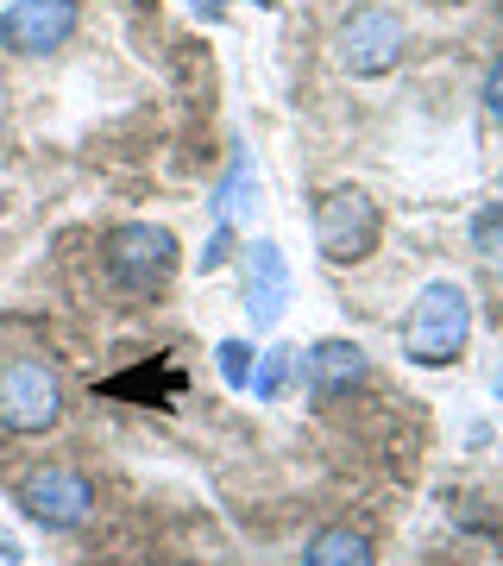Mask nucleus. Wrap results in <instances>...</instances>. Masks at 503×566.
Here are the masks:
<instances>
[{
  "mask_svg": "<svg viewBox=\"0 0 503 566\" xmlns=\"http://www.w3.org/2000/svg\"><path fill=\"white\" fill-rule=\"evenodd\" d=\"M308 566H371V547H365V535H353V528H327V535H315V547H308Z\"/></svg>",
  "mask_w": 503,
  "mask_h": 566,
  "instance_id": "1a4fd4ad",
  "label": "nucleus"
},
{
  "mask_svg": "<svg viewBox=\"0 0 503 566\" xmlns=\"http://www.w3.org/2000/svg\"><path fill=\"white\" fill-rule=\"evenodd\" d=\"M283 290H290V277H283V259H277V245L259 240L252 245V259H245V296H252V322H277V308H283Z\"/></svg>",
  "mask_w": 503,
  "mask_h": 566,
  "instance_id": "6e6552de",
  "label": "nucleus"
},
{
  "mask_svg": "<svg viewBox=\"0 0 503 566\" xmlns=\"http://www.w3.org/2000/svg\"><path fill=\"white\" fill-rule=\"evenodd\" d=\"M315 240L334 264H353L378 245V208L365 202L359 189H327L315 208Z\"/></svg>",
  "mask_w": 503,
  "mask_h": 566,
  "instance_id": "20e7f679",
  "label": "nucleus"
},
{
  "mask_svg": "<svg viewBox=\"0 0 503 566\" xmlns=\"http://www.w3.org/2000/svg\"><path fill=\"white\" fill-rule=\"evenodd\" d=\"M479 245L484 252H503V208H484L479 214Z\"/></svg>",
  "mask_w": 503,
  "mask_h": 566,
  "instance_id": "9b49d317",
  "label": "nucleus"
},
{
  "mask_svg": "<svg viewBox=\"0 0 503 566\" xmlns=\"http://www.w3.org/2000/svg\"><path fill=\"white\" fill-rule=\"evenodd\" d=\"M20 560V542H13V535H0V566H13Z\"/></svg>",
  "mask_w": 503,
  "mask_h": 566,
  "instance_id": "ddd939ff",
  "label": "nucleus"
},
{
  "mask_svg": "<svg viewBox=\"0 0 503 566\" xmlns=\"http://www.w3.org/2000/svg\"><path fill=\"white\" fill-rule=\"evenodd\" d=\"M20 504L44 528H76L88 516V504H95V485L82 472H70V465H39V472L20 479Z\"/></svg>",
  "mask_w": 503,
  "mask_h": 566,
  "instance_id": "423d86ee",
  "label": "nucleus"
},
{
  "mask_svg": "<svg viewBox=\"0 0 503 566\" xmlns=\"http://www.w3.org/2000/svg\"><path fill=\"white\" fill-rule=\"evenodd\" d=\"M76 32V0H13L0 13V51L13 57H51Z\"/></svg>",
  "mask_w": 503,
  "mask_h": 566,
  "instance_id": "39448f33",
  "label": "nucleus"
},
{
  "mask_svg": "<svg viewBox=\"0 0 503 566\" xmlns=\"http://www.w3.org/2000/svg\"><path fill=\"white\" fill-rule=\"evenodd\" d=\"M170 271H177V240H170L164 227L133 221V227H120V233H107V277L120 283V290H133V296L164 290Z\"/></svg>",
  "mask_w": 503,
  "mask_h": 566,
  "instance_id": "7ed1b4c3",
  "label": "nucleus"
},
{
  "mask_svg": "<svg viewBox=\"0 0 503 566\" xmlns=\"http://www.w3.org/2000/svg\"><path fill=\"white\" fill-rule=\"evenodd\" d=\"M465 334H472V308H465L460 283H428L422 303L409 308L402 322V353L416 365H453L460 359Z\"/></svg>",
  "mask_w": 503,
  "mask_h": 566,
  "instance_id": "f257e3e1",
  "label": "nucleus"
},
{
  "mask_svg": "<svg viewBox=\"0 0 503 566\" xmlns=\"http://www.w3.org/2000/svg\"><path fill=\"white\" fill-rule=\"evenodd\" d=\"M63 416V385L44 359H13L0 371V428L7 434H44Z\"/></svg>",
  "mask_w": 503,
  "mask_h": 566,
  "instance_id": "f03ea898",
  "label": "nucleus"
},
{
  "mask_svg": "<svg viewBox=\"0 0 503 566\" xmlns=\"http://www.w3.org/2000/svg\"><path fill=\"white\" fill-rule=\"evenodd\" d=\"M397 51H402V20L390 13V7H365V13H353V20L340 25V63L353 70V76L390 70Z\"/></svg>",
  "mask_w": 503,
  "mask_h": 566,
  "instance_id": "0eeeda50",
  "label": "nucleus"
},
{
  "mask_svg": "<svg viewBox=\"0 0 503 566\" xmlns=\"http://www.w3.org/2000/svg\"><path fill=\"white\" fill-rule=\"evenodd\" d=\"M359 346H346V340H327L315 346V371H322V385H340V378H359Z\"/></svg>",
  "mask_w": 503,
  "mask_h": 566,
  "instance_id": "9d476101",
  "label": "nucleus"
},
{
  "mask_svg": "<svg viewBox=\"0 0 503 566\" xmlns=\"http://www.w3.org/2000/svg\"><path fill=\"white\" fill-rule=\"evenodd\" d=\"M484 107H491V120H503V63L491 70V82H484Z\"/></svg>",
  "mask_w": 503,
  "mask_h": 566,
  "instance_id": "f8f14e48",
  "label": "nucleus"
}]
</instances>
